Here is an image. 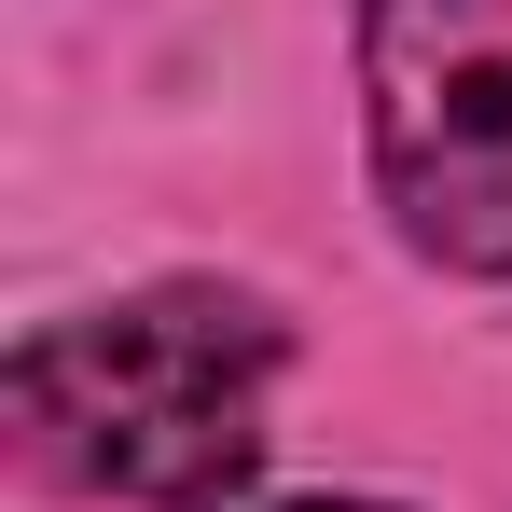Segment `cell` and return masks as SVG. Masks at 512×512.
Listing matches in <instances>:
<instances>
[{
  "instance_id": "7a4b0ae2",
  "label": "cell",
  "mask_w": 512,
  "mask_h": 512,
  "mask_svg": "<svg viewBox=\"0 0 512 512\" xmlns=\"http://www.w3.org/2000/svg\"><path fill=\"white\" fill-rule=\"evenodd\" d=\"M360 125L402 250L512 277V0H360Z\"/></svg>"
},
{
  "instance_id": "6da1fadb",
  "label": "cell",
  "mask_w": 512,
  "mask_h": 512,
  "mask_svg": "<svg viewBox=\"0 0 512 512\" xmlns=\"http://www.w3.org/2000/svg\"><path fill=\"white\" fill-rule=\"evenodd\" d=\"M263 388H277V319L236 291H139L14 346V429L56 485L97 499H222L263 457Z\"/></svg>"
},
{
  "instance_id": "3957f363",
  "label": "cell",
  "mask_w": 512,
  "mask_h": 512,
  "mask_svg": "<svg viewBox=\"0 0 512 512\" xmlns=\"http://www.w3.org/2000/svg\"><path fill=\"white\" fill-rule=\"evenodd\" d=\"M291 512H374V499H291Z\"/></svg>"
}]
</instances>
